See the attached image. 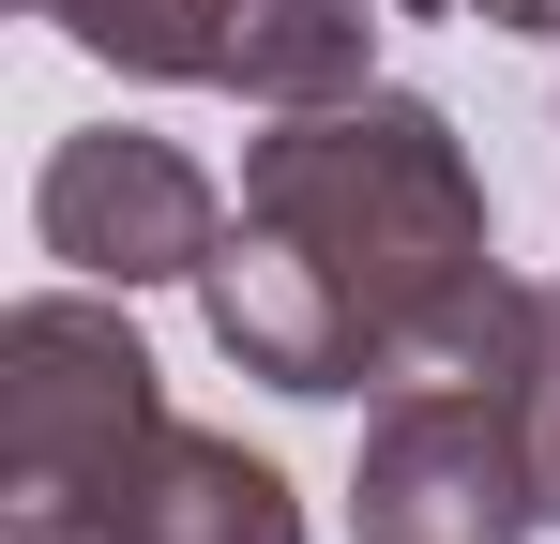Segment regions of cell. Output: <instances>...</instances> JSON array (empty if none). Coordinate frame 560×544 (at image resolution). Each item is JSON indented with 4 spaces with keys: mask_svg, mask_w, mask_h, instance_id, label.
<instances>
[{
    "mask_svg": "<svg viewBox=\"0 0 560 544\" xmlns=\"http://www.w3.org/2000/svg\"><path fill=\"white\" fill-rule=\"evenodd\" d=\"M197 318L258 393L378 409V393L515 378L546 287L500 272L455 106L349 91V106H288L273 137H243V197L197 272Z\"/></svg>",
    "mask_w": 560,
    "mask_h": 544,
    "instance_id": "1",
    "label": "cell"
},
{
    "mask_svg": "<svg viewBox=\"0 0 560 544\" xmlns=\"http://www.w3.org/2000/svg\"><path fill=\"white\" fill-rule=\"evenodd\" d=\"M167 424V378L137 348L121 287H31L0 318V499H77Z\"/></svg>",
    "mask_w": 560,
    "mask_h": 544,
    "instance_id": "2",
    "label": "cell"
},
{
    "mask_svg": "<svg viewBox=\"0 0 560 544\" xmlns=\"http://www.w3.org/2000/svg\"><path fill=\"white\" fill-rule=\"evenodd\" d=\"M530 530H546V469H530L515 378L378 393V409H364V453H349V544H530Z\"/></svg>",
    "mask_w": 560,
    "mask_h": 544,
    "instance_id": "3",
    "label": "cell"
},
{
    "mask_svg": "<svg viewBox=\"0 0 560 544\" xmlns=\"http://www.w3.org/2000/svg\"><path fill=\"white\" fill-rule=\"evenodd\" d=\"M31 243L61 272H92V287H121V303L137 287H197L212 243H228V181L183 137H152V121H92L31 181Z\"/></svg>",
    "mask_w": 560,
    "mask_h": 544,
    "instance_id": "4",
    "label": "cell"
},
{
    "mask_svg": "<svg viewBox=\"0 0 560 544\" xmlns=\"http://www.w3.org/2000/svg\"><path fill=\"white\" fill-rule=\"evenodd\" d=\"M0 544H303V484H288L258 439L167 409L106 484H77V499H15Z\"/></svg>",
    "mask_w": 560,
    "mask_h": 544,
    "instance_id": "5",
    "label": "cell"
},
{
    "mask_svg": "<svg viewBox=\"0 0 560 544\" xmlns=\"http://www.w3.org/2000/svg\"><path fill=\"white\" fill-rule=\"evenodd\" d=\"M378 15L394 0H228L212 15V91H243L258 121L349 106V91H378Z\"/></svg>",
    "mask_w": 560,
    "mask_h": 544,
    "instance_id": "6",
    "label": "cell"
},
{
    "mask_svg": "<svg viewBox=\"0 0 560 544\" xmlns=\"http://www.w3.org/2000/svg\"><path fill=\"white\" fill-rule=\"evenodd\" d=\"M77 61H106V76L137 91H212V15L228 0H31Z\"/></svg>",
    "mask_w": 560,
    "mask_h": 544,
    "instance_id": "7",
    "label": "cell"
},
{
    "mask_svg": "<svg viewBox=\"0 0 560 544\" xmlns=\"http://www.w3.org/2000/svg\"><path fill=\"white\" fill-rule=\"evenodd\" d=\"M515 409H530V469H546V530H560V272L530 318V363H515Z\"/></svg>",
    "mask_w": 560,
    "mask_h": 544,
    "instance_id": "8",
    "label": "cell"
},
{
    "mask_svg": "<svg viewBox=\"0 0 560 544\" xmlns=\"http://www.w3.org/2000/svg\"><path fill=\"white\" fill-rule=\"evenodd\" d=\"M394 15H485V31H530V46H560V0H394Z\"/></svg>",
    "mask_w": 560,
    "mask_h": 544,
    "instance_id": "9",
    "label": "cell"
}]
</instances>
